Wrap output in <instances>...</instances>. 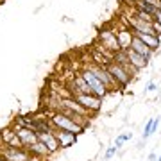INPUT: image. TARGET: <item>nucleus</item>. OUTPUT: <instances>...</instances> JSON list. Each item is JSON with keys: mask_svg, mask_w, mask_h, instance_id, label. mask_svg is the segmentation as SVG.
Masks as SVG:
<instances>
[{"mask_svg": "<svg viewBox=\"0 0 161 161\" xmlns=\"http://www.w3.org/2000/svg\"><path fill=\"white\" fill-rule=\"evenodd\" d=\"M54 134L58 138V143L61 149H66V147H72V145L77 142V134L68 131H59V129H54Z\"/></svg>", "mask_w": 161, "mask_h": 161, "instance_id": "11", "label": "nucleus"}, {"mask_svg": "<svg viewBox=\"0 0 161 161\" xmlns=\"http://www.w3.org/2000/svg\"><path fill=\"white\" fill-rule=\"evenodd\" d=\"M159 116H156V118H152V120H149L147 124H145V129H143V134H142V140H149L152 134H154L156 131H158V125H159Z\"/></svg>", "mask_w": 161, "mask_h": 161, "instance_id": "17", "label": "nucleus"}, {"mask_svg": "<svg viewBox=\"0 0 161 161\" xmlns=\"http://www.w3.org/2000/svg\"><path fill=\"white\" fill-rule=\"evenodd\" d=\"M98 43L106 50H109L111 54L122 50L120 43H118V38H116V31L113 27H104V29H100V32H98Z\"/></svg>", "mask_w": 161, "mask_h": 161, "instance_id": "3", "label": "nucleus"}, {"mask_svg": "<svg viewBox=\"0 0 161 161\" xmlns=\"http://www.w3.org/2000/svg\"><path fill=\"white\" fill-rule=\"evenodd\" d=\"M125 54H127L129 63H131L134 68L143 70V68H147V66H149V59L143 58V56H142V54H138V52H134V50H131V48H127Z\"/></svg>", "mask_w": 161, "mask_h": 161, "instance_id": "12", "label": "nucleus"}, {"mask_svg": "<svg viewBox=\"0 0 161 161\" xmlns=\"http://www.w3.org/2000/svg\"><path fill=\"white\" fill-rule=\"evenodd\" d=\"M120 138L124 140V142H129V140L132 138V134L131 132H124V134H120Z\"/></svg>", "mask_w": 161, "mask_h": 161, "instance_id": "22", "label": "nucleus"}, {"mask_svg": "<svg viewBox=\"0 0 161 161\" xmlns=\"http://www.w3.org/2000/svg\"><path fill=\"white\" fill-rule=\"evenodd\" d=\"M0 161H6V159H4V158H2V156H0Z\"/></svg>", "mask_w": 161, "mask_h": 161, "instance_id": "25", "label": "nucleus"}, {"mask_svg": "<svg viewBox=\"0 0 161 161\" xmlns=\"http://www.w3.org/2000/svg\"><path fill=\"white\" fill-rule=\"evenodd\" d=\"M72 97L77 100V102L84 108V109L88 111V113H92V115H95V113H98L100 111V108H102V98L97 97V95H88V93H75V95H72Z\"/></svg>", "mask_w": 161, "mask_h": 161, "instance_id": "4", "label": "nucleus"}, {"mask_svg": "<svg viewBox=\"0 0 161 161\" xmlns=\"http://www.w3.org/2000/svg\"><path fill=\"white\" fill-rule=\"evenodd\" d=\"M116 152H118V149H116L115 145H113V147H109V149L106 150V154H104V159H106V161H109L111 158H113V156L116 154Z\"/></svg>", "mask_w": 161, "mask_h": 161, "instance_id": "18", "label": "nucleus"}, {"mask_svg": "<svg viewBox=\"0 0 161 161\" xmlns=\"http://www.w3.org/2000/svg\"><path fill=\"white\" fill-rule=\"evenodd\" d=\"M156 159H158L156 154H154V152H150V154H149V161H156Z\"/></svg>", "mask_w": 161, "mask_h": 161, "instance_id": "23", "label": "nucleus"}, {"mask_svg": "<svg viewBox=\"0 0 161 161\" xmlns=\"http://www.w3.org/2000/svg\"><path fill=\"white\" fill-rule=\"evenodd\" d=\"M0 2H4V0H0Z\"/></svg>", "mask_w": 161, "mask_h": 161, "instance_id": "27", "label": "nucleus"}, {"mask_svg": "<svg viewBox=\"0 0 161 161\" xmlns=\"http://www.w3.org/2000/svg\"><path fill=\"white\" fill-rule=\"evenodd\" d=\"M0 156L6 161H29L31 159V154L27 149H16V147H7V145L0 147Z\"/></svg>", "mask_w": 161, "mask_h": 161, "instance_id": "6", "label": "nucleus"}, {"mask_svg": "<svg viewBox=\"0 0 161 161\" xmlns=\"http://www.w3.org/2000/svg\"><path fill=\"white\" fill-rule=\"evenodd\" d=\"M27 150H29V154L32 156V158H41V159H47L48 156L52 154L50 150L47 149V145L43 143V142H36V143H32L31 147H27Z\"/></svg>", "mask_w": 161, "mask_h": 161, "instance_id": "15", "label": "nucleus"}, {"mask_svg": "<svg viewBox=\"0 0 161 161\" xmlns=\"http://www.w3.org/2000/svg\"><path fill=\"white\" fill-rule=\"evenodd\" d=\"M86 68L92 72L95 77H97L100 82H102L104 86L108 88V92H118V90H122V86L116 82L113 77H111V74L108 72V68L106 66H100V64H95V63H90V64H86Z\"/></svg>", "mask_w": 161, "mask_h": 161, "instance_id": "2", "label": "nucleus"}, {"mask_svg": "<svg viewBox=\"0 0 161 161\" xmlns=\"http://www.w3.org/2000/svg\"><path fill=\"white\" fill-rule=\"evenodd\" d=\"M115 147H116V149H122V147H124V140H122L120 136L115 140Z\"/></svg>", "mask_w": 161, "mask_h": 161, "instance_id": "21", "label": "nucleus"}, {"mask_svg": "<svg viewBox=\"0 0 161 161\" xmlns=\"http://www.w3.org/2000/svg\"><path fill=\"white\" fill-rule=\"evenodd\" d=\"M48 120H50V125L54 127V129H59V131L74 132L77 136L84 131V127H80L79 124H75L70 116L63 115V113H59V111H54L52 115H48Z\"/></svg>", "mask_w": 161, "mask_h": 161, "instance_id": "1", "label": "nucleus"}, {"mask_svg": "<svg viewBox=\"0 0 161 161\" xmlns=\"http://www.w3.org/2000/svg\"><path fill=\"white\" fill-rule=\"evenodd\" d=\"M79 74H80V77L86 80L88 84H90V88L93 90V95H97V97H100V98H104L106 95H109V92H108V88L104 86L102 82L95 77V75L90 72V70L86 68V66H82V68L79 70Z\"/></svg>", "mask_w": 161, "mask_h": 161, "instance_id": "5", "label": "nucleus"}, {"mask_svg": "<svg viewBox=\"0 0 161 161\" xmlns=\"http://www.w3.org/2000/svg\"><path fill=\"white\" fill-rule=\"evenodd\" d=\"M132 34L136 36V38H140V40L143 41L145 45L149 47L150 50H158L161 45V40H159V34H145V32H132Z\"/></svg>", "mask_w": 161, "mask_h": 161, "instance_id": "14", "label": "nucleus"}, {"mask_svg": "<svg viewBox=\"0 0 161 161\" xmlns=\"http://www.w3.org/2000/svg\"><path fill=\"white\" fill-rule=\"evenodd\" d=\"M158 161H161V154H159V158H158Z\"/></svg>", "mask_w": 161, "mask_h": 161, "instance_id": "26", "label": "nucleus"}, {"mask_svg": "<svg viewBox=\"0 0 161 161\" xmlns=\"http://www.w3.org/2000/svg\"><path fill=\"white\" fill-rule=\"evenodd\" d=\"M154 90H158V84H156L154 80H150L149 84H147V88H145V92H154Z\"/></svg>", "mask_w": 161, "mask_h": 161, "instance_id": "20", "label": "nucleus"}, {"mask_svg": "<svg viewBox=\"0 0 161 161\" xmlns=\"http://www.w3.org/2000/svg\"><path fill=\"white\" fill-rule=\"evenodd\" d=\"M106 68H108V72L111 74V77H113V79H115L122 88H124V86H129V84L132 82V77L127 74V72L122 68L118 63H115V61H109V63L106 64Z\"/></svg>", "mask_w": 161, "mask_h": 161, "instance_id": "7", "label": "nucleus"}, {"mask_svg": "<svg viewBox=\"0 0 161 161\" xmlns=\"http://www.w3.org/2000/svg\"><path fill=\"white\" fill-rule=\"evenodd\" d=\"M134 9H140V11H145L147 14H150L152 18H156V20H159V14H161V9H158V7L150 6V4H145V2H142V0H136L134 4H131Z\"/></svg>", "mask_w": 161, "mask_h": 161, "instance_id": "16", "label": "nucleus"}, {"mask_svg": "<svg viewBox=\"0 0 161 161\" xmlns=\"http://www.w3.org/2000/svg\"><path fill=\"white\" fill-rule=\"evenodd\" d=\"M131 50H134V52H138V54H142L143 58H147L150 61V58L154 56V50H150L149 47L145 45L143 41L140 40V38H136V36H132V41H131V47H129Z\"/></svg>", "mask_w": 161, "mask_h": 161, "instance_id": "13", "label": "nucleus"}, {"mask_svg": "<svg viewBox=\"0 0 161 161\" xmlns=\"http://www.w3.org/2000/svg\"><path fill=\"white\" fill-rule=\"evenodd\" d=\"M14 131H16V134L20 136V140H22V143H23V147H25V149L38 142V132L32 131V129H29V127L16 125V127H14Z\"/></svg>", "mask_w": 161, "mask_h": 161, "instance_id": "8", "label": "nucleus"}, {"mask_svg": "<svg viewBox=\"0 0 161 161\" xmlns=\"http://www.w3.org/2000/svg\"><path fill=\"white\" fill-rule=\"evenodd\" d=\"M38 140L40 142H43V143L47 145V149L50 150L52 154L54 152H58L61 147H59L58 143V138H56V134H54V131H45V132H38Z\"/></svg>", "mask_w": 161, "mask_h": 161, "instance_id": "9", "label": "nucleus"}, {"mask_svg": "<svg viewBox=\"0 0 161 161\" xmlns=\"http://www.w3.org/2000/svg\"><path fill=\"white\" fill-rule=\"evenodd\" d=\"M129 2H131V4H134V2H136V0H129Z\"/></svg>", "mask_w": 161, "mask_h": 161, "instance_id": "24", "label": "nucleus"}, {"mask_svg": "<svg viewBox=\"0 0 161 161\" xmlns=\"http://www.w3.org/2000/svg\"><path fill=\"white\" fill-rule=\"evenodd\" d=\"M142 2L150 4V6H154V7H158V9H161V0H142Z\"/></svg>", "mask_w": 161, "mask_h": 161, "instance_id": "19", "label": "nucleus"}, {"mask_svg": "<svg viewBox=\"0 0 161 161\" xmlns=\"http://www.w3.org/2000/svg\"><path fill=\"white\" fill-rule=\"evenodd\" d=\"M116 31V38H118V43H120V48L122 50H127L129 47H131V41H132V31L127 27V25H122L118 27Z\"/></svg>", "mask_w": 161, "mask_h": 161, "instance_id": "10", "label": "nucleus"}]
</instances>
